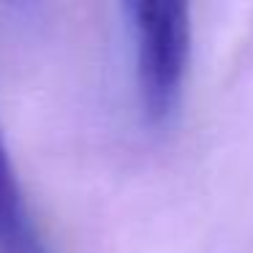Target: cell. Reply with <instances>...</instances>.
<instances>
[{
  "mask_svg": "<svg viewBox=\"0 0 253 253\" xmlns=\"http://www.w3.org/2000/svg\"><path fill=\"white\" fill-rule=\"evenodd\" d=\"M123 11L136 49L142 112L153 126H166L180 106L191 63V8L180 0H128Z\"/></svg>",
  "mask_w": 253,
  "mask_h": 253,
  "instance_id": "obj_1",
  "label": "cell"
},
{
  "mask_svg": "<svg viewBox=\"0 0 253 253\" xmlns=\"http://www.w3.org/2000/svg\"><path fill=\"white\" fill-rule=\"evenodd\" d=\"M0 253H44L30 226L3 131H0Z\"/></svg>",
  "mask_w": 253,
  "mask_h": 253,
  "instance_id": "obj_2",
  "label": "cell"
}]
</instances>
